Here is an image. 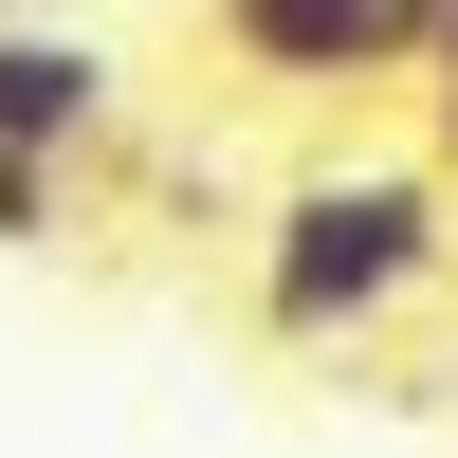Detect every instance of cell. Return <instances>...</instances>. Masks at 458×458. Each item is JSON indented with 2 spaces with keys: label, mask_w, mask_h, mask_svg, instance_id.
<instances>
[{
  "label": "cell",
  "mask_w": 458,
  "mask_h": 458,
  "mask_svg": "<svg viewBox=\"0 0 458 458\" xmlns=\"http://www.w3.org/2000/svg\"><path fill=\"white\" fill-rule=\"evenodd\" d=\"M440 257H458V165H312L257 220V330H276V349H349V330H386Z\"/></svg>",
  "instance_id": "1"
},
{
  "label": "cell",
  "mask_w": 458,
  "mask_h": 458,
  "mask_svg": "<svg viewBox=\"0 0 458 458\" xmlns=\"http://www.w3.org/2000/svg\"><path fill=\"white\" fill-rule=\"evenodd\" d=\"M202 55L257 92H367L422 73V0H202Z\"/></svg>",
  "instance_id": "2"
},
{
  "label": "cell",
  "mask_w": 458,
  "mask_h": 458,
  "mask_svg": "<svg viewBox=\"0 0 458 458\" xmlns=\"http://www.w3.org/2000/svg\"><path fill=\"white\" fill-rule=\"evenodd\" d=\"M0 147H110V55L92 37H55V19H0Z\"/></svg>",
  "instance_id": "3"
},
{
  "label": "cell",
  "mask_w": 458,
  "mask_h": 458,
  "mask_svg": "<svg viewBox=\"0 0 458 458\" xmlns=\"http://www.w3.org/2000/svg\"><path fill=\"white\" fill-rule=\"evenodd\" d=\"M37 239H73V202H55V147H0V257H37Z\"/></svg>",
  "instance_id": "4"
},
{
  "label": "cell",
  "mask_w": 458,
  "mask_h": 458,
  "mask_svg": "<svg viewBox=\"0 0 458 458\" xmlns=\"http://www.w3.org/2000/svg\"><path fill=\"white\" fill-rule=\"evenodd\" d=\"M422 92H458V0H422Z\"/></svg>",
  "instance_id": "5"
},
{
  "label": "cell",
  "mask_w": 458,
  "mask_h": 458,
  "mask_svg": "<svg viewBox=\"0 0 458 458\" xmlns=\"http://www.w3.org/2000/svg\"><path fill=\"white\" fill-rule=\"evenodd\" d=\"M440 165H458V92H440Z\"/></svg>",
  "instance_id": "6"
}]
</instances>
